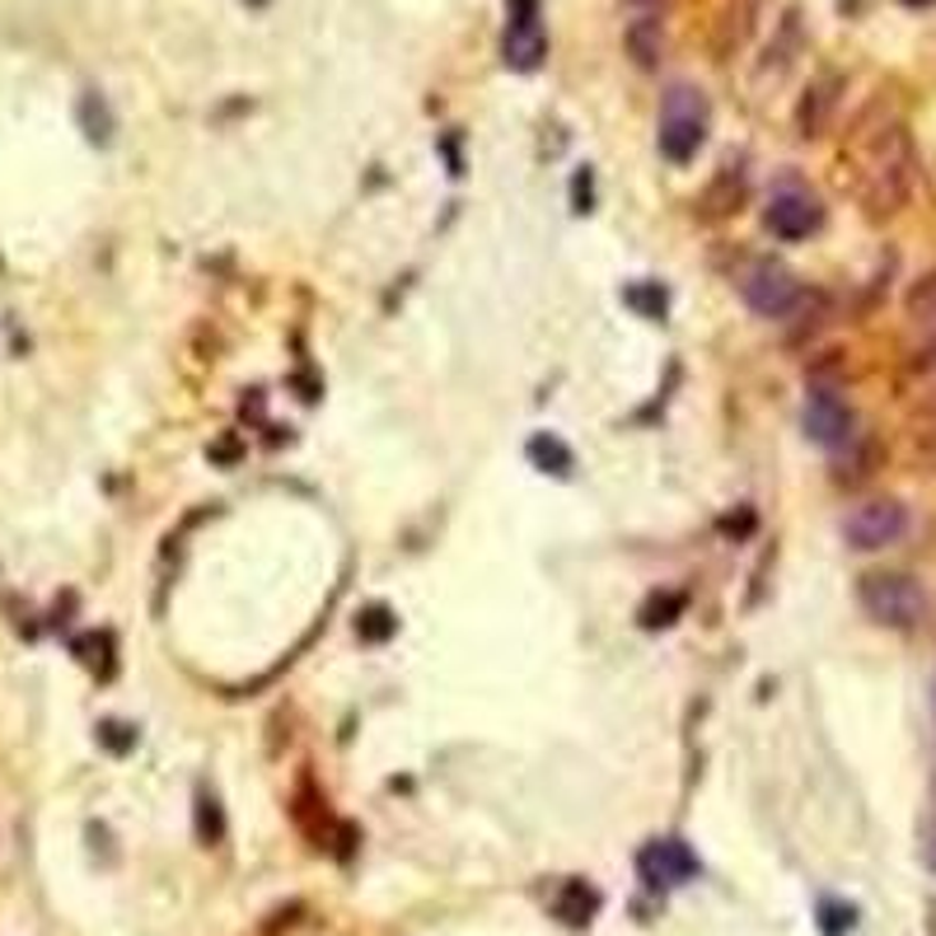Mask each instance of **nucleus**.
<instances>
[{"label":"nucleus","instance_id":"9","mask_svg":"<svg viewBox=\"0 0 936 936\" xmlns=\"http://www.w3.org/2000/svg\"><path fill=\"white\" fill-rule=\"evenodd\" d=\"M805 436L824 450H843L847 440H853V408L834 394V389H811L805 398Z\"/></svg>","mask_w":936,"mask_h":936},{"label":"nucleus","instance_id":"12","mask_svg":"<svg viewBox=\"0 0 936 936\" xmlns=\"http://www.w3.org/2000/svg\"><path fill=\"white\" fill-rule=\"evenodd\" d=\"M80 126H84V136H90L94 145H109L113 141V113H109V103H103L99 90H84V99H80Z\"/></svg>","mask_w":936,"mask_h":936},{"label":"nucleus","instance_id":"2","mask_svg":"<svg viewBox=\"0 0 936 936\" xmlns=\"http://www.w3.org/2000/svg\"><path fill=\"white\" fill-rule=\"evenodd\" d=\"M857 600L871 623L895 628V632H913L927 619V594L908 571H866L857 586Z\"/></svg>","mask_w":936,"mask_h":936},{"label":"nucleus","instance_id":"23","mask_svg":"<svg viewBox=\"0 0 936 936\" xmlns=\"http://www.w3.org/2000/svg\"><path fill=\"white\" fill-rule=\"evenodd\" d=\"M904 6H936V0H904Z\"/></svg>","mask_w":936,"mask_h":936},{"label":"nucleus","instance_id":"8","mask_svg":"<svg viewBox=\"0 0 936 936\" xmlns=\"http://www.w3.org/2000/svg\"><path fill=\"white\" fill-rule=\"evenodd\" d=\"M637 871H642L647 889H674L698 876V857L689 853L684 838H655L637 853Z\"/></svg>","mask_w":936,"mask_h":936},{"label":"nucleus","instance_id":"15","mask_svg":"<svg viewBox=\"0 0 936 936\" xmlns=\"http://www.w3.org/2000/svg\"><path fill=\"white\" fill-rule=\"evenodd\" d=\"M908 318H913L918 328L936 333V272H932V276H923L918 291L908 295Z\"/></svg>","mask_w":936,"mask_h":936},{"label":"nucleus","instance_id":"4","mask_svg":"<svg viewBox=\"0 0 936 936\" xmlns=\"http://www.w3.org/2000/svg\"><path fill=\"white\" fill-rule=\"evenodd\" d=\"M740 295H744V305H750L754 314L782 318V314H792L801 305V282H796L792 267H782L773 258H759V263H750L740 272Z\"/></svg>","mask_w":936,"mask_h":936},{"label":"nucleus","instance_id":"20","mask_svg":"<svg viewBox=\"0 0 936 936\" xmlns=\"http://www.w3.org/2000/svg\"><path fill=\"white\" fill-rule=\"evenodd\" d=\"M820 927H824V936H843L847 927H853V908H843V904H820Z\"/></svg>","mask_w":936,"mask_h":936},{"label":"nucleus","instance_id":"11","mask_svg":"<svg viewBox=\"0 0 936 936\" xmlns=\"http://www.w3.org/2000/svg\"><path fill=\"white\" fill-rule=\"evenodd\" d=\"M628 48L637 57V67H655V57H661V19L637 14L628 24Z\"/></svg>","mask_w":936,"mask_h":936},{"label":"nucleus","instance_id":"19","mask_svg":"<svg viewBox=\"0 0 936 936\" xmlns=\"http://www.w3.org/2000/svg\"><path fill=\"white\" fill-rule=\"evenodd\" d=\"M99 744H103V750H113V754H126L136 744V731L126 726V721H103V726H99Z\"/></svg>","mask_w":936,"mask_h":936},{"label":"nucleus","instance_id":"16","mask_svg":"<svg viewBox=\"0 0 936 936\" xmlns=\"http://www.w3.org/2000/svg\"><path fill=\"white\" fill-rule=\"evenodd\" d=\"M623 305H632L642 318H665V305L670 301H665V291L655 286V282H642V286H628L623 291Z\"/></svg>","mask_w":936,"mask_h":936},{"label":"nucleus","instance_id":"25","mask_svg":"<svg viewBox=\"0 0 936 936\" xmlns=\"http://www.w3.org/2000/svg\"><path fill=\"white\" fill-rule=\"evenodd\" d=\"M932 708H936V679H932Z\"/></svg>","mask_w":936,"mask_h":936},{"label":"nucleus","instance_id":"14","mask_svg":"<svg viewBox=\"0 0 936 936\" xmlns=\"http://www.w3.org/2000/svg\"><path fill=\"white\" fill-rule=\"evenodd\" d=\"M684 604H689V600H684L679 590H661V594H651V600L642 604V628H651V632H655V628H670V623L679 619V613H684Z\"/></svg>","mask_w":936,"mask_h":936},{"label":"nucleus","instance_id":"3","mask_svg":"<svg viewBox=\"0 0 936 936\" xmlns=\"http://www.w3.org/2000/svg\"><path fill=\"white\" fill-rule=\"evenodd\" d=\"M866 164H871V169H862L866 197L876 202V211H895L908 197V141H904V126H889V132L871 145Z\"/></svg>","mask_w":936,"mask_h":936},{"label":"nucleus","instance_id":"5","mask_svg":"<svg viewBox=\"0 0 936 936\" xmlns=\"http://www.w3.org/2000/svg\"><path fill=\"white\" fill-rule=\"evenodd\" d=\"M501 57L510 71H539L548 57V29H543V10L539 0H510L506 6V38H501Z\"/></svg>","mask_w":936,"mask_h":936},{"label":"nucleus","instance_id":"6","mask_svg":"<svg viewBox=\"0 0 936 936\" xmlns=\"http://www.w3.org/2000/svg\"><path fill=\"white\" fill-rule=\"evenodd\" d=\"M908 535V510L895 497H876V501H862L853 516L843 520V539L853 543L857 552H876L889 548Z\"/></svg>","mask_w":936,"mask_h":936},{"label":"nucleus","instance_id":"18","mask_svg":"<svg viewBox=\"0 0 936 936\" xmlns=\"http://www.w3.org/2000/svg\"><path fill=\"white\" fill-rule=\"evenodd\" d=\"M356 632L366 637V642H389V637L398 632V619H394L385 604H370V609L356 619Z\"/></svg>","mask_w":936,"mask_h":936},{"label":"nucleus","instance_id":"21","mask_svg":"<svg viewBox=\"0 0 936 936\" xmlns=\"http://www.w3.org/2000/svg\"><path fill=\"white\" fill-rule=\"evenodd\" d=\"M571 202H577V211H590V202H594V174L590 169H577V179H571Z\"/></svg>","mask_w":936,"mask_h":936},{"label":"nucleus","instance_id":"10","mask_svg":"<svg viewBox=\"0 0 936 936\" xmlns=\"http://www.w3.org/2000/svg\"><path fill=\"white\" fill-rule=\"evenodd\" d=\"M525 455H529V464H535L539 474H552V478H571V468H577V455H571L567 445L558 436H548V431L529 436Z\"/></svg>","mask_w":936,"mask_h":936},{"label":"nucleus","instance_id":"13","mask_svg":"<svg viewBox=\"0 0 936 936\" xmlns=\"http://www.w3.org/2000/svg\"><path fill=\"white\" fill-rule=\"evenodd\" d=\"M594 908H600V895H594L586 881H567V885H562V895H558V918H567L571 927H581V923H590Z\"/></svg>","mask_w":936,"mask_h":936},{"label":"nucleus","instance_id":"7","mask_svg":"<svg viewBox=\"0 0 936 936\" xmlns=\"http://www.w3.org/2000/svg\"><path fill=\"white\" fill-rule=\"evenodd\" d=\"M824 221V211L815 202L811 187L801 183H777L773 197H769V230L777 240H805V234H815Z\"/></svg>","mask_w":936,"mask_h":936},{"label":"nucleus","instance_id":"1","mask_svg":"<svg viewBox=\"0 0 936 936\" xmlns=\"http://www.w3.org/2000/svg\"><path fill=\"white\" fill-rule=\"evenodd\" d=\"M708 126H712V109H708V94L698 84H670L665 99H661V155L670 164H689L702 145H708Z\"/></svg>","mask_w":936,"mask_h":936},{"label":"nucleus","instance_id":"24","mask_svg":"<svg viewBox=\"0 0 936 936\" xmlns=\"http://www.w3.org/2000/svg\"><path fill=\"white\" fill-rule=\"evenodd\" d=\"M244 6H253V10H263V6H267V0H244Z\"/></svg>","mask_w":936,"mask_h":936},{"label":"nucleus","instance_id":"22","mask_svg":"<svg viewBox=\"0 0 936 936\" xmlns=\"http://www.w3.org/2000/svg\"><path fill=\"white\" fill-rule=\"evenodd\" d=\"M628 6H632L637 14H655V6H661V0H628Z\"/></svg>","mask_w":936,"mask_h":936},{"label":"nucleus","instance_id":"17","mask_svg":"<svg viewBox=\"0 0 936 936\" xmlns=\"http://www.w3.org/2000/svg\"><path fill=\"white\" fill-rule=\"evenodd\" d=\"M221 834H225V820H221V801L206 792H197V838L202 843H221Z\"/></svg>","mask_w":936,"mask_h":936}]
</instances>
